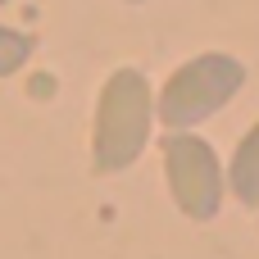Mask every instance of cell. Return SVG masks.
<instances>
[{
  "mask_svg": "<svg viewBox=\"0 0 259 259\" xmlns=\"http://www.w3.org/2000/svg\"><path fill=\"white\" fill-rule=\"evenodd\" d=\"M155 123V91L141 68H114L96 100L91 123V164L96 173H123L146 155Z\"/></svg>",
  "mask_w": 259,
  "mask_h": 259,
  "instance_id": "6da1fadb",
  "label": "cell"
},
{
  "mask_svg": "<svg viewBox=\"0 0 259 259\" xmlns=\"http://www.w3.org/2000/svg\"><path fill=\"white\" fill-rule=\"evenodd\" d=\"M241 87H246V64L228 50H205L168 73V82L155 96V123H164L168 132H196L205 118L232 105Z\"/></svg>",
  "mask_w": 259,
  "mask_h": 259,
  "instance_id": "7a4b0ae2",
  "label": "cell"
},
{
  "mask_svg": "<svg viewBox=\"0 0 259 259\" xmlns=\"http://www.w3.org/2000/svg\"><path fill=\"white\" fill-rule=\"evenodd\" d=\"M159 150H164V178H168L173 205L187 219L209 223L223 209V164H219V150L205 137H196V132H168Z\"/></svg>",
  "mask_w": 259,
  "mask_h": 259,
  "instance_id": "3957f363",
  "label": "cell"
},
{
  "mask_svg": "<svg viewBox=\"0 0 259 259\" xmlns=\"http://www.w3.org/2000/svg\"><path fill=\"white\" fill-rule=\"evenodd\" d=\"M228 191H232L246 209H259V123L237 141V150H232V164H228Z\"/></svg>",
  "mask_w": 259,
  "mask_h": 259,
  "instance_id": "277c9868",
  "label": "cell"
},
{
  "mask_svg": "<svg viewBox=\"0 0 259 259\" xmlns=\"http://www.w3.org/2000/svg\"><path fill=\"white\" fill-rule=\"evenodd\" d=\"M32 50H36V41H32L27 32H18V27H0V77L18 73V68L32 59Z\"/></svg>",
  "mask_w": 259,
  "mask_h": 259,
  "instance_id": "5b68a950",
  "label": "cell"
},
{
  "mask_svg": "<svg viewBox=\"0 0 259 259\" xmlns=\"http://www.w3.org/2000/svg\"><path fill=\"white\" fill-rule=\"evenodd\" d=\"M127 5H146V0H127Z\"/></svg>",
  "mask_w": 259,
  "mask_h": 259,
  "instance_id": "8992f818",
  "label": "cell"
},
{
  "mask_svg": "<svg viewBox=\"0 0 259 259\" xmlns=\"http://www.w3.org/2000/svg\"><path fill=\"white\" fill-rule=\"evenodd\" d=\"M0 5H5V0H0Z\"/></svg>",
  "mask_w": 259,
  "mask_h": 259,
  "instance_id": "52a82bcc",
  "label": "cell"
}]
</instances>
